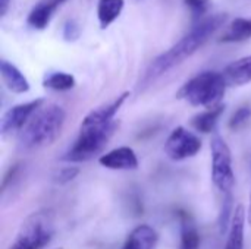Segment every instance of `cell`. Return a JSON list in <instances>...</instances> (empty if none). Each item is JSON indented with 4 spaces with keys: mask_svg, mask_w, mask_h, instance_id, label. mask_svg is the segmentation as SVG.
I'll list each match as a JSON object with an SVG mask.
<instances>
[{
    "mask_svg": "<svg viewBox=\"0 0 251 249\" xmlns=\"http://www.w3.org/2000/svg\"><path fill=\"white\" fill-rule=\"evenodd\" d=\"M228 84L221 72L206 70L187 81L178 91L176 98L194 107H216L221 104Z\"/></svg>",
    "mask_w": 251,
    "mask_h": 249,
    "instance_id": "3",
    "label": "cell"
},
{
    "mask_svg": "<svg viewBox=\"0 0 251 249\" xmlns=\"http://www.w3.org/2000/svg\"><path fill=\"white\" fill-rule=\"evenodd\" d=\"M65 0H41L40 3H37L29 15H28V23L34 28V29H46L56 12V9L63 3Z\"/></svg>",
    "mask_w": 251,
    "mask_h": 249,
    "instance_id": "13",
    "label": "cell"
},
{
    "mask_svg": "<svg viewBox=\"0 0 251 249\" xmlns=\"http://www.w3.org/2000/svg\"><path fill=\"white\" fill-rule=\"evenodd\" d=\"M224 112H225V106L224 104H219L216 107L207 109V110L196 114L191 119V126L196 131L201 132V134H210L216 128V123L219 122V119L224 114Z\"/></svg>",
    "mask_w": 251,
    "mask_h": 249,
    "instance_id": "17",
    "label": "cell"
},
{
    "mask_svg": "<svg viewBox=\"0 0 251 249\" xmlns=\"http://www.w3.org/2000/svg\"><path fill=\"white\" fill-rule=\"evenodd\" d=\"M53 235L51 214L49 211H37L24 220L9 249H43L51 242Z\"/></svg>",
    "mask_w": 251,
    "mask_h": 249,
    "instance_id": "4",
    "label": "cell"
},
{
    "mask_svg": "<svg viewBox=\"0 0 251 249\" xmlns=\"http://www.w3.org/2000/svg\"><path fill=\"white\" fill-rule=\"evenodd\" d=\"M9 1H10V0H0V15H1V16L6 15L7 7H9Z\"/></svg>",
    "mask_w": 251,
    "mask_h": 249,
    "instance_id": "26",
    "label": "cell"
},
{
    "mask_svg": "<svg viewBox=\"0 0 251 249\" xmlns=\"http://www.w3.org/2000/svg\"><path fill=\"white\" fill-rule=\"evenodd\" d=\"M43 104H44L43 98H35L22 104H16L12 109H9L1 119V125H0L1 134L6 135L16 131H22L26 126V123L31 120V117L43 107Z\"/></svg>",
    "mask_w": 251,
    "mask_h": 249,
    "instance_id": "8",
    "label": "cell"
},
{
    "mask_svg": "<svg viewBox=\"0 0 251 249\" xmlns=\"http://www.w3.org/2000/svg\"><path fill=\"white\" fill-rule=\"evenodd\" d=\"M210 148H212V181L221 192L229 194L235 185L231 148L221 135H215L212 138Z\"/></svg>",
    "mask_w": 251,
    "mask_h": 249,
    "instance_id": "6",
    "label": "cell"
},
{
    "mask_svg": "<svg viewBox=\"0 0 251 249\" xmlns=\"http://www.w3.org/2000/svg\"><path fill=\"white\" fill-rule=\"evenodd\" d=\"M124 6H125V0H99L97 18L100 22V28L106 29L109 25H112L122 13Z\"/></svg>",
    "mask_w": 251,
    "mask_h": 249,
    "instance_id": "18",
    "label": "cell"
},
{
    "mask_svg": "<svg viewBox=\"0 0 251 249\" xmlns=\"http://www.w3.org/2000/svg\"><path fill=\"white\" fill-rule=\"evenodd\" d=\"M75 76L66 72H51L43 79V87L53 91H69L75 87Z\"/></svg>",
    "mask_w": 251,
    "mask_h": 249,
    "instance_id": "20",
    "label": "cell"
},
{
    "mask_svg": "<svg viewBox=\"0 0 251 249\" xmlns=\"http://www.w3.org/2000/svg\"><path fill=\"white\" fill-rule=\"evenodd\" d=\"M251 117V107L250 106H241L240 109H237L234 112V114L231 116L228 126L231 131H240L241 128H244L247 125V122Z\"/></svg>",
    "mask_w": 251,
    "mask_h": 249,
    "instance_id": "21",
    "label": "cell"
},
{
    "mask_svg": "<svg viewBox=\"0 0 251 249\" xmlns=\"http://www.w3.org/2000/svg\"><path fill=\"white\" fill-rule=\"evenodd\" d=\"M157 242V232L149 225H140L128 235L122 249H156Z\"/></svg>",
    "mask_w": 251,
    "mask_h": 249,
    "instance_id": "11",
    "label": "cell"
},
{
    "mask_svg": "<svg viewBox=\"0 0 251 249\" xmlns=\"http://www.w3.org/2000/svg\"><path fill=\"white\" fill-rule=\"evenodd\" d=\"M225 81L231 87H241L251 82V54L229 63L222 72Z\"/></svg>",
    "mask_w": 251,
    "mask_h": 249,
    "instance_id": "12",
    "label": "cell"
},
{
    "mask_svg": "<svg viewBox=\"0 0 251 249\" xmlns=\"http://www.w3.org/2000/svg\"><path fill=\"white\" fill-rule=\"evenodd\" d=\"M118 128H119V123L112 122L110 125L103 126V128L79 129V135L76 141L62 158L69 163H84V161L94 158L109 144L110 138L115 135Z\"/></svg>",
    "mask_w": 251,
    "mask_h": 249,
    "instance_id": "5",
    "label": "cell"
},
{
    "mask_svg": "<svg viewBox=\"0 0 251 249\" xmlns=\"http://www.w3.org/2000/svg\"><path fill=\"white\" fill-rule=\"evenodd\" d=\"M179 220H181V249L200 248V235L193 219L185 211H181Z\"/></svg>",
    "mask_w": 251,
    "mask_h": 249,
    "instance_id": "19",
    "label": "cell"
},
{
    "mask_svg": "<svg viewBox=\"0 0 251 249\" xmlns=\"http://www.w3.org/2000/svg\"><path fill=\"white\" fill-rule=\"evenodd\" d=\"M57 249H62V248H57Z\"/></svg>",
    "mask_w": 251,
    "mask_h": 249,
    "instance_id": "28",
    "label": "cell"
},
{
    "mask_svg": "<svg viewBox=\"0 0 251 249\" xmlns=\"http://www.w3.org/2000/svg\"><path fill=\"white\" fill-rule=\"evenodd\" d=\"M251 38V16L250 18H235L222 31L219 37L221 43H243Z\"/></svg>",
    "mask_w": 251,
    "mask_h": 249,
    "instance_id": "16",
    "label": "cell"
},
{
    "mask_svg": "<svg viewBox=\"0 0 251 249\" xmlns=\"http://www.w3.org/2000/svg\"><path fill=\"white\" fill-rule=\"evenodd\" d=\"M99 163L110 170H135L138 167L137 154L129 147H119L103 154Z\"/></svg>",
    "mask_w": 251,
    "mask_h": 249,
    "instance_id": "10",
    "label": "cell"
},
{
    "mask_svg": "<svg viewBox=\"0 0 251 249\" xmlns=\"http://www.w3.org/2000/svg\"><path fill=\"white\" fill-rule=\"evenodd\" d=\"M247 213L244 205H238L232 213L229 225V233L225 249H244V229H246Z\"/></svg>",
    "mask_w": 251,
    "mask_h": 249,
    "instance_id": "15",
    "label": "cell"
},
{
    "mask_svg": "<svg viewBox=\"0 0 251 249\" xmlns=\"http://www.w3.org/2000/svg\"><path fill=\"white\" fill-rule=\"evenodd\" d=\"M201 139L184 126L175 128L165 142V153L174 161H182L199 154Z\"/></svg>",
    "mask_w": 251,
    "mask_h": 249,
    "instance_id": "7",
    "label": "cell"
},
{
    "mask_svg": "<svg viewBox=\"0 0 251 249\" xmlns=\"http://www.w3.org/2000/svg\"><path fill=\"white\" fill-rule=\"evenodd\" d=\"M231 213H234V211H232V195L229 192V194H225L224 204H222V211H221V216H219V227H221L222 233L226 230L228 225H231V220H232Z\"/></svg>",
    "mask_w": 251,
    "mask_h": 249,
    "instance_id": "22",
    "label": "cell"
},
{
    "mask_svg": "<svg viewBox=\"0 0 251 249\" xmlns=\"http://www.w3.org/2000/svg\"><path fill=\"white\" fill-rule=\"evenodd\" d=\"M247 222L251 226V195H250V207H249V211H247Z\"/></svg>",
    "mask_w": 251,
    "mask_h": 249,
    "instance_id": "27",
    "label": "cell"
},
{
    "mask_svg": "<svg viewBox=\"0 0 251 249\" xmlns=\"http://www.w3.org/2000/svg\"><path fill=\"white\" fill-rule=\"evenodd\" d=\"M81 37V28L78 25V22L72 21V19H68L63 25V38L69 43H74L76 41L78 38Z\"/></svg>",
    "mask_w": 251,
    "mask_h": 249,
    "instance_id": "24",
    "label": "cell"
},
{
    "mask_svg": "<svg viewBox=\"0 0 251 249\" xmlns=\"http://www.w3.org/2000/svg\"><path fill=\"white\" fill-rule=\"evenodd\" d=\"M79 173V169L75 167V166H68V167H63L62 170H59V173L54 176V181L60 185L63 183H68L71 181H74Z\"/></svg>",
    "mask_w": 251,
    "mask_h": 249,
    "instance_id": "25",
    "label": "cell"
},
{
    "mask_svg": "<svg viewBox=\"0 0 251 249\" xmlns=\"http://www.w3.org/2000/svg\"><path fill=\"white\" fill-rule=\"evenodd\" d=\"M0 73H1L3 84L6 85V88L9 91H12L15 94H24V92L29 91L28 79L13 63L3 59L0 62Z\"/></svg>",
    "mask_w": 251,
    "mask_h": 249,
    "instance_id": "14",
    "label": "cell"
},
{
    "mask_svg": "<svg viewBox=\"0 0 251 249\" xmlns=\"http://www.w3.org/2000/svg\"><path fill=\"white\" fill-rule=\"evenodd\" d=\"M129 92L125 91L121 95H118V98H115L113 101L99 106L97 109H93L81 122L79 129H94V128H103L110 125L113 120V117L116 116V113L119 112V109L122 107V104L128 100Z\"/></svg>",
    "mask_w": 251,
    "mask_h": 249,
    "instance_id": "9",
    "label": "cell"
},
{
    "mask_svg": "<svg viewBox=\"0 0 251 249\" xmlns=\"http://www.w3.org/2000/svg\"><path fill=\"white\" fill-rule=\"evenodd\" d=\"M66 112L59 104L43 106L19 134V144L25 150H34L53 144L65 125Z\"/></svg>",
    "mask_w": 251,
    "mask_h": 249,
    "instance_id": "2",
    "label": "cell"
},
{
    "mask_svg": "<svg viewBox=\"0 0 251 249\" xmlns=\"http://www.w3.org/2000/svg\"><path fill=\"white\" fill-rule=\"evenodd\" d=\"M228 15L226 13H216L209 18L201 19L197 25L191 28L176 44H174L169 50L159 54L147 68L140 85L143 88L153 84L162 75L168 73L171 69L176 68L188 57H191L199 48H201L216 32L218 29L225 25Z\"/></svg>",
    "mask_w": 251,
    "mask_h": 249,
    "instance_id": "1",
    "label": "cell"
},
{
    "mask_svg": "<svg viewBox=\"0 0 251 249\" xmlns=\"http://www.w3.org/2000/svg\"><path fill=\"white\" fill-rule=\"evenodd\" d=\"M184 3L194 16H203L212 6L210 0H184Z\"/></svg>",
    "mask_w": 251,
    "mask_h": 249,
    "instance_id": "23",
    "label": "cell"
}]
</instances>
